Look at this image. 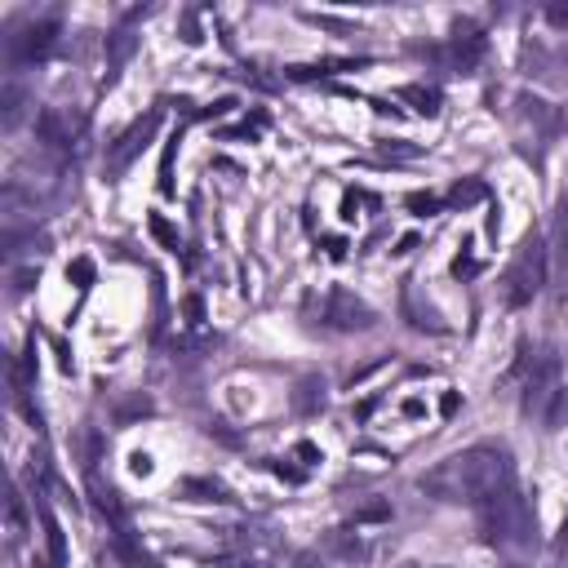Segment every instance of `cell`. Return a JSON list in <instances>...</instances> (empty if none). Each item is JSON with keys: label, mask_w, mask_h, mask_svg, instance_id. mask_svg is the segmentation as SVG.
<instances>
[{"label": "cell", "mask_w": 568, "mask_h": 568, "mask_svg": "<svg viewBox=\"0 0 568 568\" xmlns=\"http://www.w3.org/2000/svg\"><path fill=\"white\" fill-rule=\"evenodd\" d=\"M435 53L448 62V71L470 75V71H475V62L484 58V31H479L475 22H457V27H453V36H448V44H444V49H435Z\"/></svg>", "instance_id": "ba28073f"}, {"label": "cell", "mask_w": 568, "mask_h": 568, "mask_svg": "<svg viewBox=\"0 0 568 568\" xmlns=\"http://www.w3.org/2000/svg\"><path fill=\"white\" fill-rule=\"evenodd\" d=\"M106 44H111V62L120 67V62H124V58L133 53V44H138V40H133V31H129V27H120V31H115V36L106 40Z\"/></svg>", "instance_id": "e0dca14e"}, {"label": "cell", "mask_w": 568, "mask_h": 568, "mask_svg": "<svg viewBox=\"0 0 568 568\" xmlns=\"http://www.w3.org/2000/svg\"><path fill=\"white\" fill-rule=\"evenodd\" d=\"M546 266H550V248L537 231H528L515 248V257L501 271V297L506 306H528L541 288H546Z\"/></svg>", "instance_id": "3957f363"}, {"label": "cell", "mask_w": 568, "mask_h": 568, "mask_svg": "<svg viewBox=\"0 0 568 568\" xmlns=\"http://www.w3.org/2000/svg\"><path fill=\"white\" fill-rule=\"evenodd\" d=\"M67 280H75L80 288H89V284H93V262H89V257H75V262L67 266Z\"/></svg>", "instance_id": "44dd1931"}, {"label": "cell", "mask_w": 568, "mask_h": 568, "mask_svg": "<svg viewBox=\"0 0 568 568\" xmlns=\"http://www.w3.org/2000/svg\"><path fill=\"white\" fill-rule=\"evenodd\" d=\"M399 568H417V564H399Z\"/></svg>", "instance_id": "d4e9b609"}, {"label": "cell", "mask_w": 568, "mask_h": 568, "mask_svg": "<svg viewBox=\"0 0 568 568\" xmlns=\"http://www.w3.org/2000/svg\"><path fill=\"white\" fill-rule=\"evenodd\" d=\"M399 98H404V102H413V111H422V115H439V93H435V89H426V84H404V89H399Z\"/></svg>", "instance_id": "4fadbf2b"}, {"label": "cell", "mask_w": 568, "mask_h": 568, "mask_svg": "<svg viewBox=\"0 0 568 568\" xmlns=\"http://www.w3.org/2000/svg\"><path fill=\"white\" fill-rule=\"evenodd\" d=\"M248 568H262V564H248Z\"/></svg>", "instance_id": "484cf974"}, {"label": "cell", "mask_w": 568, "mask_h": 568, "mask_svg": "<svg viewBox=\"0 0 568 568\" xmlns=\"http://www.w3.org/2000/svg\"><path fill=\"white\" fill-rule=\"evenodd\" d=\"M404 204L413 209V217H430V213L439 209V195H426V191H413V195H408Z\"/></svg>", "instance_id": "ffe728a7"}, {"label": "cell", "mask_w": 568, "mask_h": 568, "mask_svg": "<svg viewBox=\"0 0 568 568\" xmlns=\"http://www.w3.org/2000/svg\"><path fill=\"white\" fill-rule=\"evenodd\" d=\"M178 497H186V501H235L226 484L204 479V475H186V479H178Z\"/></svg>", "instance_id": "30bf717a"}, {"label": "cell", "mask_w": 568, "mask_h": 568, "mask_svg": "<svg viewBox=\"0 0 568 568\" xmlns=\"http://www.w3.org/2000/svg\"><path fill=\"white\" fill-rule=\"evenodd\" d=\"M36 133H40V142H49V146H71L75 124H71V115H62V111H40Z\"/></svg>", "instance_id": "8fae6325"}, {"label": "cell", "mask_w": 568, "mask_h": 568, "mask_svg": "<svg viewBox=\"0 0 568 568\" xmlns=\"http://www.w3.org/2000/svg\"><path fill=\"white\" fill-rule=\"evenodd\" d=\"M510 484H515V462H510L506 444H470L417 479V488L426 497L453 501V506H484L488 497H497Z\"/></svg>", "instance_id": "6da1fadb"}, {"label": "cell", "mask_w": 568, "mask_h": 568, "mask_svg": "<svg viewBox=\"0 0 568 568\" xmlns=\"http://www.w3.org/2000/svg\"><path fill=\"white\" fill-rule=\"evenodd\" d=\"M475 200H484V182H457L453 191H448V204H475Z\"/></svg>", "instance_id": "ac0fdd59"}, {"label": "cell", "mask_w": 568, "mask_h": 568, "mask_svg": "<svg viewBox=\"0 0 568 568\" xmlns=\"http://www.w3.org/2000/svg\"><path fill=\"white\" fill-rule=\"evenodd\" d=\"M22 532H27V519H22V497H18V493H9V541H22Z\"/></svg>", "instance_id": "d6986e66"}, {"label": "cell", "mask_w": 568, "mask_h": 568, "mask_svg": "<svg viewBox=\"0 0 568 568\" xmlns=\"http://www.w3.org/2000/svg\"><path fill=\"white\" fill-rule=\"evenodd\" d=\"M36 515H40V528H44V546H49V564L62 568L67 564V541H62V524L53 519V510L44 501H36Z\"/></svg>", "instance_id": "7c38bea8"}, {"label": "cell", "mask_w": 568, "mask_h": 568, "mask_svg": "<svg viewBox=\"0 0 568 568\" xmlns=\"http://www.w3.org/2000/svg\"><path fill=\"white\" fill-rule=\"evenodd\" d=\"M4 44H9V62H13V67H18V62L49 58V49L58 44V18H31V22H22L18 31L4 36Z\"/></svg>", "instance_id": "5b68a950"}, {"label": "cell", "mask_w": 568, "mask_h": 568, "mask_svg": "<svg viewBox=\"0 0 568 568\" xmlns=\"http://www.w3.org/2000/svg\"><path fill=\"white\" fill-rule=\"evenodd\" d=\"M555 555H568V519H564V528H559V537H555Z\"/></svg>", "instance_id": "cb8c5ba5"}, {"label": "cell", "mask_w": 568, "mask_h": 568, "mask_svg": "<svg viewBox=\"0 0 568 568\" xmlns=\"http://www.w3.org/2000/svg\"><path fill=\"white\" fill-rule=\"evenodd\" d=\"M129 470H133V475H151V470H155V462H151L146 453H133V457H129Z\"/></svg>", "instance_id": "7402d4cb"}, {"label": "cell", "mask_w": 568, "mask_h": 568, "mask_svg": "<svg viewBox=\"0 0 568 568\" xmlns=\"http://www.w3.org/2000/svg\"><path fill=\"white\" fill-rule=\"evenodd\" d=\"M22 102H27V89L22 84H4L0 93V106H4V129H13L22 120Z\"/></svg>", "instance_id": "9a60e30c"}, {"label": "cell", "mask_w": 568, "mask_h": 568, "mask_svg": "<svg viewBox=\"0 0 568 568\" xmlns=\"http://www.w3.org/2000/svg\"><path fill=\"white\" fill-rule=\"evenodd\" d=\"M479 528H484V541L510 559H524L537 546V510L528 493H519L515 484L479 506Z\"/></svg>", "instance_id": "7a4b0ae2"}, {"label": "cell", "mask_w": 568, "mask_h": 568, "mask_svg": "<svg viewBox=\"0 0 568 568\" xmlns=\"http://www.w3.org/2000/svg\"><path fill=\"white\" fill-rule=\"evenodd\" d=\"M155 129H160V111H146V115H138L111 146H106V169L111 173H124L129 164H133V155L155 138Z\"/></svg>", "instance_id": "52a82bcc"}, {"label": "cell", "mask_w": 568, "mask_h": 568, "mask_svg": "<svg viewBox=\"0 0 568 568\" xmlns=\"http://www.w3.org/2000/svg\"><path fill=\"white\" fill-rule=\"evenodd\" d=\"M146 226H151V235L160 240V248H169V253H178V248H182V235H178V226H173L164 213H151V217H146Z\"/></svg>", "instance_id": "5bb4252c"}, {"label": "cell", "mask_w": 568, "mask_h": 568, "mask_svg": "<svg viewBox=\"0 0 568 568\" xmlns=\"http://www.w3.org/2000/svg\"><path fill=\"white\" fill-rule=\"evenodd\" d=\"M555 257H559V266L568 271V200H564L559 213H555Z\"/></svg>", "instance_id": "2e32d148"}, {"label": "cell", "mask_w": 568, "mask_h": 568, "mask_svg": "<svg viewBox=\"0 0 568 568\" xmlns=\"http://www.w3.org/2000/svg\"><path fill=\"white\" fill-rule=\"evenodd\" d=\"M328 386H324V377L320 373H302L297 382H293V395H288V404H293V413H302V417H315V413H324V395Z\"/></svg>", "instance_id": "9c48e42d"}, {"label": "cell", "mask_w": 568, "mask_h": 568, "mask_svg": "<svg viewBox=\"0 0 568 568\" xmlns=\"http://www.w3.org/2000/svg\"><path fill=\"white\" fill-rule=\"evenodd\" d=\"M546 18H550L555 27H568V4H546Z\"/></svg>", "instance_id": "603a6c76"}, {"label": "cell", "mask_w": 568, "mask_h": 568, "mask_svg": "<svg viewBox=\"0 0 568 568\" xmlns=\"http://www.w3.org/2000/svg\"><path fill=\"white\" fill-rule=\"evenodd\" d=\"M320 320H324L328 328H337V333H364V328L377 324V311H373L368 302H359L355 293L333 288V293L324 297V306H320Z\"/></svg>", "instance_id": "8992f818"}, {"label": "cell", "mask_w": 568, "mask_h": 568, "mask_svg": "<svg viewBox=\"0 0 568 568\" xmlns=\"http://www.w3.org/2000/svg\"><path fill=\"white\" fill-rule=\"evenodd\" d=\"M519 408H524V417L555 426V417H559V413H555V408H559V359H555L550 346H541L537 355H528Z\"/></svg>", "instance_id": "277c9868"}]
</instances>
